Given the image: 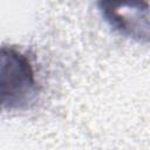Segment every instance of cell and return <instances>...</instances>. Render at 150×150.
I'll list each match as a JSON object with an SVG mask.
<instances>
[{
  "mask_svg": "<svg viewBox=\"0 0 150 150\" xmlns=\"http://www.w3.org/2000/svg\"><path fill=\"white\" fill-rule=\"evenodd\" d=\"M98 8L104 20L115 30L138 41H148V2L128 5L129 9H122L120 4L101 1L98 2Z\"/></svg>",
  "mask_w": 150,
  "mask_h": 150,
  "instance_id": "cell-2",
  "label": "cell"
},
{
  "mask_svg": "<svg viewBox=\"0 0 150 150\" xmlns=\"http://www.w3.org/2000/svg\"><path fill=\"white\" fill-rule=\"evenodd\" d=\"M36 94V80L27 56L13 47H0V112L27 107Z\"/></svg>",
  "mask_w": 150,
  "mask_h": 150,
  "instance_id": "cell-1",
  "label": "cell"
}]
</instances>
